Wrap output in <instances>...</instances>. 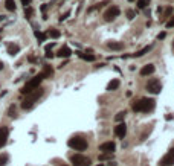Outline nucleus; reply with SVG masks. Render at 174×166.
<instances>
[{
	"label": "nucleus",
	"instance_id": "obj_1",
	"mask_svg": "<svg viewBox=\"0 0 174 166\" xmlns=\"http://www.w3.org/2000/svg\"><path fill=\"white\" fill-rule=\"evenodd\" d=\"M43 93H44V90L41 87H37L35 90H32V92H29V93H26V98H24V101L21 102V108L23 110H29V108H32V105L35 104V102L43 96Z\"/></svg>",
	"mask_w": 174,
	"mask_h": 166
},
{
	"label": "nucleus",
	"instance_id": "obj_2",
	"mask_svg": "<svg viewBox=\"0 0 174 166\" xmlns=\"http://www.w3.org/2000/svg\"><path fill=\"white\" fill-rule=\"evenodd\" d=\"M156 105V102L154 99L151 98H142L141 101L135 102L133 104V110H135L136 113H147V111H151Z\"/></svg>",
	"mask_w": 174,
	"mask_h": 166
},
{
	"label": "nucleus",
	"instance_id": "obj_3",
	"mask_svg": "<svg viewBox=\"0 0 174 166\" xmlns=\"http://www.w3.org/2000/svg\"><path fill=\"white\" fill-rule=\"evenodd\" d=\"M44 79V75L43 73H38L37 76H34V78L31 79V81H28L24 84V87L21 88V93H29V92H32V90H35L37 87H40V82H41Z\"/></svg>",
	"mask_w": 174,
	"mask_h": 166
},
{
	"label": "nucleus",
	"instance_id": "obj_4",
	"mask_svg": "<svg viewBox=\"0 0 174 166\" xmlns=\"http://www.w3.org/2000/svg\"><path fill=\"white\" fill-rule=\"evenodd\" d=\"M67 145L72 149H75V151H84V149H87V142L83 137H72V139H69Z\"/></svg>",
	"mask_w": 174,
	"mask_h": 166
},
{
	"label": "nucleus",
	"instance_id": "obj_5",
	"mask_svg": "<svg viewBox=\"0 0 174 166\" xmlns=\"http://www.w3.org/2000/svg\"><path fill=\"white\" fill-rule=\"evenodd\" d=\"M70 162H72L73 166H90V163H92V160H90L89 157L81 156V154L72 156V157H70Z\"/></svg>",
	"mask_w": 174,
	"mask_h": 166
},
{
	"label": "nucleus",
	"instance_id": "obj_6",
	"mask_svg": "<svg viewBox=\"0 0 174 166\" xmlns=\"http://www.w3.org/2000/svg\"><path fill=\"white\" fill-rule=\"evenodd\" d=\"M147 90H148L150 93H153V95H157V93H160V90H162V85H160V81L159 79H156V78H153V79H150L148 82H147Z\"/></svg>",
	"mask_w": 174,
	"mask_h": 166
},
{
	"label": "nucleus",
	"instance_id": "obj_7",
	"mask_svg": "<svg viewBox=\"0 0 174 166\" xmlns=\"http://www.w3.org/2000/svg\"><path fill=\"white\" fill-rule=\"evenodd\" d=\"M171 165H174V148L170 149L159 162V166H171Z\"/></svg>",
	"mask_w": 174,
	"mask_h": 166
},
{
	"label": "nucleus",
	"instance_id": "obj_8",
	"mask_svg": "<svg viewBox=\"0 0 174 166\" xmlns=\"http://www.w3.org/2000/svg\"><path fill=\"white\" fill-rule=\"evenodd\" d=\"M119 8L118 6H112V8H109L105 11V14H104V18H105V21H113L118 15H119Z\"/></svg>",
	"mask_w": 174,
	"mask_h": 166
},
{
	"label": "nucleus",
	"instance_id": "obj_9",
	"mask_svg": "<svg viewBox=\"0 0 174 166\" xmlns=\"http://www.w3.org/2000/svg\"><path fill=\"white\" fill-rule=\"evenodd\" d=\"M115 149H116L115 142H105V143L99 145V151H101V152H105V154H112Z\"/></svg>",
	"mask_w": 174,
	"mask_h": 166
},
{
	"label": "nucleus",
	"instance_id": "obj_10",
	"mask_svg": "<svg viewBox=\"0 0 174 166\" xmlns=\"http://www.w3.org/2000/svg\"><path fill=\"white\" fill-rule=\"evenodd\" d=\"M115 134H116L118 137H124V136L127 134V125H125L124 122L118 123V125L115 126Z\"/></svg>",
	"mask_w": 174,
	"mask_h": 166
},
{
	"label": "nucleus",
	"instance_id": "obj_11",
	"mask_svg": "<svg viewBox=\"0 0 174 166\" xmlns=\"http://www.w3.org/2000/svg\"><path fill=\"white\" fill-rule=\"evenodd\" d=\"M8 133H9V130L6 128V126H2V128H0V148L6 145V140H8Z\"/></svg>",
	"mask_w": 174,
	"mask_h": 166
},
{
	"label": "nucleus",
	"instance_id": "obj_12",
	"mask_svg": "<svg viewBox=\"0 0 174 166\" xmlns=\"http://www.w3.org/2000/svg\"><path fill=\"white\" fill-rule=\"evenodd\" d=\"M154 70H156L154 64H147V66H144V67L141 69V75H142V76H148V75H153Z\"/></svg>",
	"mask_w": 174,
	"mask_h": 166
},
{
	"label": "nucleus",
	"instance_id": "obj_13",
	"mask_svg": "<svg viewBox=\"0 0 174 166\" xmlns=\"http://www.w3.org/2000/svg\"><path fill=\"white\" fill-rule=\"evenodd\" d=\"M6 50H8V54L9 55H17L19 52H20V47H19V44H14V43H11V44H8V47H6Z\"/></svg>",
	"mask_w": 174,
	"mask_h": 166
},
{
	"label": "nucleus",
	"instance_id": "obj_14",
	"mask_svg": "<svg viewBox=\"0 0 174 166\" xmlns=\"http://www.w3.org/2000/svg\"><path fill=\"white\" fill-rule=\"evenodd\" d=\"M70 54H72V52H70V49H69L67 46H64V47H61V49L58 50V54H57V55H58L60 58H69Z\"/></svg>",
	"mask_w": 174,
	"mask_h": 166
},
{
	"label": "nucleus",
	"instance_id": "obj_15",
	"mask_svg": "<svg viewBox=\"0 0 174 166\" xmlns=\"http://www.w3.org/2000/svg\"><path fill=\"white\" fill-rule=\"evenodd\" d=\"M119 85H121L119 79H112V81L109 82V85H107V90H109V92H113V90H116Z\"/></svg>",
	"mask_w": 174,
	"mask_h": 166
},
{
	"label": "nucleus",
	"instance_id": "obj_16",
	"mask_svg": "<svg viewBox=\"0 0 174 166\" xmlns=\"http://www.w3.org/2000/svg\"><path fill=\"white\" fill-rule=\"evenodd\" d=\"M107 47L112 49V50H121L124 47L122 43H116V41H110V43H107Z\"/></svg>",
	"mask_w": 174,
	"mask_h": 166
},
{
	"label": "nucleus",
	"instance_id": "obj_17",
	"mask_svg": "<svg viewBox=\"0 0 174 166\" xmlns=\"http://www.w3.org/2000/svg\"><path fill=\"white\" fill-rule=\"evenodd\" d=\"M151 50V46H147V47H144L142 50H139V52H136V54H133L131 57H135V58H139V57H144L147 52H150Z\"/></svg>",
	"mask_w": 174,
	"mask_h": 166
},
{
	"label": "nucleus",
	"instance_id": "obj_18",
	"mask_svg": "<svg viewBox=\"0 0 174 166\" xmlns=\"http://www.w3.org/2000/svg\"><path fill=\"white\" fill-rule=\"evenodd\" d=\"M5 6H6L8 11H16V8H17L14 0H5Z\"/></svg>",
	"mask_w": 174,
	"mask_h": 166
},
{
	"label": "nucleus",
	"instance_id": "obj_19",
	"mask_svg": "<svg viewBox=\"0 0 174 166\" xmlns=\"http://www.w3.org/2000/svg\"><path fill=\"white\" fill-rule=\"evenodd\" d=\"M41 73L44 75V78H50L52 73H53V70H52V67H50V66H44V69H43V72H41Z\"/></svg>",
	"mask_w": 174,
	"mask_h": 166
},
{
	"label": "nucleus",
	"instance_id": "obj_20",
	"mask_svg": "<svg viewBox=\"0 0 174 166\" xmlns=\"http://www.w3.org/2000/svg\"><path fill=\"white\" fill-rule=\"evenodd\" d=\"M24 15H26V18H31L34 15V9L31 6H24Z\"/></svg>",
	"mask_w": 174,
	"mask_h": 166
},
{
	"label": "nucleus",
	"instance_id": "obj_21",
	"mask_svg": "<svg viewBox=\"0 0 174 166\" xmlns=\"http://www.w3.org/2000/svg\"><path fill=\"white\" fill-rule=\"evenodd\" d=\"M76 54L86 61H95V55H86V54H81V52H76Z\"/></svg>",
	"mask_w": 174,
	"mask_h": 166
},
{
	"label": "nucleus",
	"instance_id": "obj_22",
	"mask_svg": "<svg viewBox=\"0 0 174 166\" xmlns=\"http://www.w3.org/2000/svg\"><path fill=\"white\" fill-rule=\"evenodd\" d=\"M150 3V0H138V8H141V9H145L147 8V5Z\"/></svg>",
	"mask_w": 174,
	"mask_h": 166
},
{
	"label": "nucleus",
	"instance_id": "obj_23",
	"mask_svg": "<svg viewBox=\"0 0 174 166\" xmlns=\"http://www.w3.org/2000/svg\"><path fill=\"white\" fill-rule=\"evenodd\" d=\"M125 114H127L125 111H119V113L116 114V116H115V119H116L118 122H122V120H124V118H125Z\"/></svg>",
	"mask_w": 174,
	"mask_h": 166
},
{
	"label": "nucleus",
	"instance_id": "obj_24",
	"mask_svg": "<svg viewBox=\"0 0 174 166\" xmlns=\"http://www.w3.org/2000/svg\"><path fill=\"white\" fill-rule=\"evenodd\" d=\"M35 37L38 38V41H44V40H46V34L38 32V31H35Z\"/></svg>",
	"mask_w": 174,
	"mask_h": 166
},
{
	"label": "nucleus",
	"instance_id": "obj_25",
	"mask_svg": "<svg viewBox=\"0 0 174 166\" xmlns=\"http://www.w3.org/2000/svg\"><path fill=\"white\" fill-rule=\"evenodd\" d=\"M49 35H50L52 38H60L61 34H60V31H57V29H50V31H49Z\"/></svg>",
	"mask_w": 174,
	"mask_h": 166
},
{
	"label": "nucleus",
	"instance_id": "obj_26",
	"mask_svg": "<svg viewBox=\"0 0 174 166\" xmlns=\"http://www.w3.org/2000/svg\"><path fill=\"white\" fill-rule=\"evenodd\" d=\"M8 162V154H2L0 156V166H5Z\"/></svg>",
	"mask_w": 174,
	"mask_h": 166
},
{
	"label": "nucleus",
	"instance_id": "obj_27",
	"mask_svg": "<svg viewBox=\"0 0 174 166\" xmlns=\"http://www.w3.org/2000/svg\"><path fill=\"white\" fill-rule=\"evenodd\" d=\"M135 11H133V9H128L127 11V17H128V20H133V18H135Z\"/></svg>",
	"mask_w": 174,
	"mask_h": 166
},
{
	"label": "nucleus",
	"instance_id": "obj_28",
	"mask_svg": "<svg viewBox=\"0 0 174 166\" xmlns=\"http://www.w3.org/2000/svg\"><path fill=\"white\" fill-rule=\"evenodd\" d=\"M8 113H9V116H11V118H14V116H16V107H14V105H11V108H9Z\"/></svg>",
	"mask_w": 174,
	"mask_h": 166
},
{
	"label": "nucleus",
	"instance_id": "obj_29",
	"mask_svg": "<svg viewBox=\"0 0 174 166\" xmlns=\"http://www.w3.org/2000/svg\"><path fill=\"white\" fill-rule=\"evenodd\" d=\"M167 28L170 29V28H174V18H171L168 23H167Z\"/></svg>",
	"mask_w": 174,
	"mask_h": 166
},
{
	"label": "nucleus",
	"instance_id": "obj_30",
	"mask_svg": "<svg viewBox=\"0 0 174 166\" xmlns=\"http://www.w3.org/2000/svg\"><path fill=\"white\" fill-rule=\"evenodd\" d=\"M171 12H173V9H171V8H168V9H167V12H165V15H164V18L170 17V15H171Z\"/></svg>",
	"mask_w": 174,
	"mask_h": 166
},
{
	"label": "nucleus",
	"instance_id": "obj_31",
	"mask_svg": "<svg viewBox=\"0 0 174 166\" xmlns=\"http://www.w3.org/2000/svg\"><path fill=\"white\" fill-rule=\"evenodd\" d=\"M21 3H23L24 6H29V5H31V0H21Z\"/></svg>",
	"mask_w": 174,
	"mask_h": 166
},
{
	"label": "nucleus",
	"instance_id": "obj_32",
	"mask_svg": "<svg viewBox=\"0 0 174 166\" xmlns=\"http://www.w3.org/2000/svg\"><path fill=\"white\" fill-rule=\"evenodd\" d=\"M165 35H167V34H165V32H162V34H159V35H157V38H159V40H164Z\"/></svg>",
	"mask_w": 174,
	"mask_h": 166
},
{
	"label": "nucleus",
	"instance_id": "obj_33",
	"mask_svg": "<svg viewBox=\"0 0 174 166\" xmlns=\"http://www.w3.org/2000/svg\"><path fill=\"white\" fill-rule=\"evenodd\" d=\"M99 159H101V160H107V159H110V156H105V154H102V156H99Z\"/></svg>",
	"mask_w": 174,
	"mask_h": 166
},
{
	"label": "nucleus",
	"instance_id": "obj_34",
	"mask_svg": "<svg viewBox=\"0 0 174 166\" xmlns=\"http://www.w3.org/2000/svg\"><path fill=\"white\" fill-rule=\"evenodd\" d=\"M67 17H69V12H66V14H64V15H63V17L60 18V21H63V20H66V18H67Z\"/></svg>",
	"mask_w": 174,
	"mask_h": 166
},
{
	"label": "nucleus",
	"instance_id": "obj_35",
	"mask_svg": "<svg viewBox=\"0 0 174 166\" xmlns=\"http://www.w3.org/2000/svg\"><path fill=\"white\" fill-rule=\"evenodd\" d=\"M165 119H167V120H171V119H173V118H171V114H167V116H165Z\"/></svg>",
	"mask_w": 174,
	"mask_h": 166
},
{
	"label": "nucleus",
	"instance_id": "obj_36",
	"mask_svg": "<svg viewBox=\"0 0 174 166\" xmlns=\"http://www.w3.org/2000/svg\"><path fill=\"white\" fill-rule=\"evenodd\" d=\"M2 69H3V62H2V61H0V70H2Z\"/></svg>",
	"mask_w": 174,
	"mask_h": 166
},
{
	"label": "nucleus",
	"instance_id": "obj_37",
	"mask_svg": "<svg viewBox=\"0 0 174 166\" xmlns=\"http://www.w3.org/2000/svg\"><path fill=\"white\" fill-rule=\"evenodd\" d=\"M128 2H135V0H128Z\"/></svg>",
	"mask_w": 174,
	"mask_h": 166
},
{
	"label": "nucleus",
	"instance_id": "obj_38",
	"mask_svg": "<svg viewBox=\"0 0 174 166\" xmlns=\"http://www.w3.org/2000/svg\"><path fill=\"white\" fill-rule=\"evenodd\" d=\"M173 47H174V41H173Z\"/></svg>",
	"mask_w": 174,
	"mask_h": 166
},
{
	"label": "nucleus",
	"instance_id": "obj_39",
	"mask_svg": "<svg viewBox=\"0 0 174 166\" xmlns=\"http://www.w3.org/2000/svg\"><path fill=\"white\" fill-rule=\"evenodd\" d=\"M63 166H67V165H63Z\"/></svg>",
	"mask_w": 174,
	"mask_h": 166
},
{
	"label": "nucleus",
	"instance_id": "obj_40",
	"mask_svg": "<svg viewBox=\"0 0 174 166\" xmlns=\"http://www.w3.org/2000/svg\"><path fill=\"white\" fill-rule=\"evenodd\" d=\"M98 166H102V165H98Z\"/></svg>",
	"mask_w": 174,
	"mask_h": 166
}]
</instances>
